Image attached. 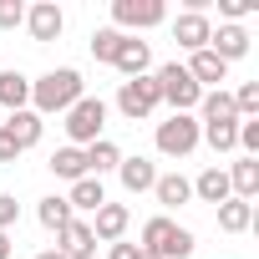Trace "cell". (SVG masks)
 <instances>
[{
	"label": "cell",
	"mask_w": 259,
	"mask_h": 259,
	"mask_svg": "<svg viewBox=\"0 0 259 259\" xmlns=\"http://www.w3.org/2000/svg\"><path fill=\"white\" fill-rule=\"evenodd\" d=\"M153 148H158L163 158H193V153L203 148L198 117H193V112H173L168 122H158V127H153Z\"/></svg>",
	"instance_id": "5b68a950"
},
{
	"label": "cell",
	"mask_w": 259,
	"mask_h": 259,
	"mask_svg": "<svg viewBox=\"0 0 259 259\" xmlns=\"http://www.w3.org/2000/svg\"><path fill=\"white\" fill-rule=\"evenodd\" d=\"M46 168H51L61 183H76V178H87V153H81V148H71V143H61V148L46 158Z\"/></svg>",
	"instance_id": "44dd1931"
},
{
	"label": "cell",
	"mask_w": 259,
	"mask_h": 259,
	"mask_svg": "<svg viewBox=\"0 0 259 259\" xmlns=\"http://www.w3.org/2000/svg\"><path fill=\"white\" fill-rule=\"evenodd\" d=\"M239 158H259V117L239 122Z\"/></svg>",
	"instance_id": "4dcf8cb0"
},
{
	"label": "cell",
	"mask_w": 259,
	"mask_h": 259,
	"mask_svg": "<svg viewBox=\"0 0 259 259\" xmlns=\"http://www.w3.org/2000/svg\"><path fill=\"white\" fill-rule=\"evenodd\" d=\"M87 153V173L92 178H102V173H117V163H122V148L112 143V138H97L92 148H81Z\"/></svg>",
	"instance_id": "cb8c5ba5"
},
{
	"label": "cell",
	"mask_w": 259,
	"mask_h": 259,
	"mask_svg": "<svg viewBox=\"0 0 259 259\" xmlns=\"http://www.w3.org/2000/svg\"><path fill=\"white\" fill-rule=\"evenodd\" d=\"M138 249H148V254H158V259H188V254L198 249V234L183 229V224L168 219V213H153V219L143 224V244H138Z\"/></svg>",
	"instance_id": "7a4b0ae2"
},
{
	"label": "cell",
	"mask_w": 259,
	"mask_h": 259,
	"mask_svg": "<svg viewBox=\"0 0 259 259\" xmlns=\"http://www.w3.org/2000/svg\"><path fill=\"white\" fill-rule=\"evenodd\" d=\"M224 173H229V193L234 198H244V203L259 198V158H234Z\"/></svg>",
	"instance_id": "d6986e66"
},
{
	"label": "cell",
	"mask_w": 259,
	"mask_h": 259,
	"mask_svg": "<svg viewBox=\"0 0 259 259\" xmlns=\"http://www.w3.org/2000/svg\"><path fill=\"white\" fill-rule=\"evenodd\" d=\"M61 133H66L71 148H92L97 138H107V102L87 92L71 112H61Z\"/></svg>",
	"instance_id": "3957f363"
},
{
	"label": "cell",
	"mask_w": 259,
	"mask_h": 259,
	"mask_svg": "<svg viewBox=\"0 0 259 259\" xmlns=\"http://www.w3.org/2000/svg\"><path fill=\"white\" fill-rule=\"evenodd\" d=\"M16 158H21V148H16V138L6 133V127H0V163H6V168H11Z\"/></svg>",
	"instance_id": "836d02e7"
},
{
	"label": "cell",
	"mask_w": 259,
	"mask_h": 259,
	"mask_svg": "<svg viewBox=\"0 0 259 259\" xmlns=\"http://www.w3.org/2000/svg\"><path fill=\"white\" fill-rule=\"evenodd\" d=\"M143 249L138 244H127V239H117V244H107V259H138Z\"/></svg>",
	"instance_id": "e575fe53"
},
{
	"label": "cell",
	"mask_w": 259,
	"mask_h": 259,
	"mask_svg": "<svg viewBox=\"0 0 259 259\" xmlns=\"http://www.w3.org/2000/svg\"><path fill=\"white\" fill-rule=\"evenodd\" d=\"M11 249H16V244H11V234H0V259H11Z\"/></svg>",
	"instance_id": "d590c367"
},
{
	"label": "cell",
	"mask_w": 259,
	"mask_h": 259,
	"mask_svg": "<svg viewBox=\"0 0 259 259\" xmlns=\"http://www.w3.org/2000/svg\"><path fill=\"white\" fill-rule=\"evenodd\" d=\"M158 107H163V97H158L153 71H148V76H133V81H117V112H122L127 122H148Z\"/></svg>",
	"instance_id": "8992f818"
},
{
	"label": "cell",
	"mask_w": 259,
	"mask_h": 259,
	"mask_svg": "<svg viewBox=\"0 0 259 259\" xmlns=\"http://www.w3.org/2000/svg\"><path fill=\"white\" fill-rule=\"evenodd\" d=\"M193 117H198V127H208V122H239V112H234V97H229L224 87H219V92H203Z\"/></svg>",
	"instance_id": "ffe728a7"
},
{
	"label": "cell",
	"mask_w": 259,
	"mask_h": 259,
	"mask_svg": "<svg viewBox=\"0 0 259 259\" xmlns=\"http://www.w3.org/2000/svg\"><path fill=\"white\" fill-rule=\"evenodd\" d=\"M117 183L127 188V193H153V183H158V163L153 158H127L122 153V163H117Z\"/></svg>",
	"instance_id": "4fadbf2b"
},
{
	"label": "cell",
	"mask_w": 259,
	"mask_h": 259,
	"mask_svg": "<svg viewBox=\"0 0 259 259\" xmlns=\"http://www.w3.org/2000/svg\"><path fill=\"white\" fill-rule=\"evenodd\" d=\"M198 138L213 153H239V122H208V127H198Z\"/></svg>",
	"instance_id": "4316f807"
},
{
	"label": "cell",
	"mask_w": 259,
	"mask_h": 259,
	"mask_svg": "<svg viewBox=\"0 0 259 259\" xmlns=\"http://www.w3.org/2000/svg\"><path fill=\"white\" fill-rule=\"evenodd\" d=\"M66 203H71V213H97L102 203H107V188H102V178H76L71 183V193H66Z\"/></svg>",
	"instance_id": "603a6c76"
},
{
	"label": "cell",
	"mask_w": 259,
	"mask_h": 259,
	"mask_svg": "<svg viewBox=\"0 0 259 259\" xmlns=\"http://www.w3.org/2000/svg\"><path fill=\"white\" fill-rule=\"evenodd\" d=\"M36 219H41V229H46V234H61L76 213H71L66 193H51V198H41V203H36Z\"/></svg>",
	"instance_id": "d4e9b609"
},
{
	"label": "cell",
	"mask_w": 259,
	"mask_h": 259,
	"mask_svg": "<svg viewBox=\"0 0 259 259\" xmlns=\"http://www.w3.org/2000/svg\"><path fill=\"white\" fill-rule=\"evenodd\" d=\"M183 66H188V76H193V81H198L203 92H219V87L229 81V61H219V56H213L208 46H203V51H193V56H188Z\"/></svg>",
	"instance_id": "2e32d148"
},
{
	"label": "cell",
	"mask_w": 259,
	"mask_h": 259,
	"mask_svg": "<svg viewBox=\"0 0 259 259\" xmlns=\"http://www.w3.org/2000/svg\"><path fill=\"white\" fill-rule=\"evenodd\" d=\"M81 97H87V81H81L76 66H51V71H41V76L31 81V112H36V117H61V112H71Z\"/></svg>",
	"instance_id": "6da1fadb"
},
{
	"label": "cell",
	"mask_w": 259,
	"mask_h": 259,
	"mask_svg": "<svg viewBox=\"0 0 259 259\" xmlns=\"http://www.w3.org/2000/svg\"><path fill=\"white\" fill-rule=\"evenodd\" d=\"M117 46H122V31H112V26H97V31H92V56H97L102 66H112Z\"/></svg>",
	"instance_id": "83f0119b"
},
{
	"label": "cell",
	"mask_w": 259,
	"mask_h": 259,
	"mask_svg": "<svg viewBox=\"0 0 259 259\" xmlns=\"http://www.w3.org/2000/svg\"><path fill=\"white\" fill-rule=\"evenodd\" d=\"M26 31H31L36 46L61 41V31H66V11L56 6V0H36V6H26Z\"/></svg>",
	"instance_id": "ba28073f"
},
{
	"label": "cell",
	"mask_w": 259,
	"mask_h": 259,
	"mask_svg": "<svg viewBox=\"0 0 259 259\" xmlns=\"http://www.w3.org/2000/svg\"><path fill=\"white\" fill-rule=\"evenodd\" d=\"M208 36H213V21H208V11H178L173 16V41H178V51H203L208 46Z\"/></svg>",
	"instance_id": "30bf717a"
},
{
	"label": "cell",
	"mask_w": 259,
	"mask_h": 259,
	"mask_svg": "<svg viewBox=\"0 0 259 259\" xmlns=\"http://www.w3.org/2000/svg\"><path fill=\"white\" fill-rule=\"evenodd\" d=\"M56 254H61V259H97L92 224H87V219H71V224L56 234Z\"/></svg>",
	"instance_id": "7c38bea8"
},
{
	"label": "cell",
	"mask_w": 259,
	"mask_h": 259,
	"mask_svg": "<svg viewBox=\"0 0 259 259\" xmlns=\"http://www.w3.org/2000/svg\"><path fill=\"white\" fill-rule=\"evenodd\" d=\"M219 229H224V234H249V229H254V203L224 198V203H219Z\"/></svg>",
	"instance_id": "484cf974"
},
{
	"label": "cell",
	"mask_w": 259,
	"mask_h": 259,
	"mask_svg": "<svg viewBox=\"0 0 259 259\" xmlns=\"http://www.w3.org/2000/svg\"><path fill=\"white\" fill-rule=\"evenodd\" d=\"M26 26V0H0V31Z\"/></svg>",
	"instance_id": "1f68e13d"
},
{
	"label": "cell",
	"mask_w": 259,
	"mask_h": 259,
	"mask_svg": "<svg viewBox=\"0 0 259 259\" xmlns=\"http://www.w3.org/2000/svg\"><path fill=\"white\" fill-rule=\"evenodd\" d=\"M112 66L122 71V81H133V76H148V71H153V46H148L143 36H122V46H117Z\"/></svg>",
	"instance_id": "8fae6325"
},
{
	"label": "cell",
	"mask_w": 259,
	"mask_h": 259,
	"mask_svg": "<svg viewBox=\"0 0 259 259\" xmlns=\"http://www.w3.org/2000/svg\"><path fill=\"white\" fill-rule=\"evenodd\" d=\"M193 198H198V203H213V208H219L224 198H234V193H229V173H224L219 163L203 168V173L193 178Z\"/></svg>",
	"instance_id": "7402d4cb"
},
{
	"label": "cell",
	"mask_w": 259,
	"mask_h": 259,
	"mask_svg": "<svg viewBox=\"0 0 259 259\" xmlns=\"http://www.w3.org/2000/svg\"><path fill=\"white\" fill-rule=\"evenodd\" d=\"M259 11V0H219V26H244V16Z\"/></svg>",
	"instance_id": "f1b7e54d"
},
{
	"label": "cell",
	"mask_w": 259,
	"mask_h": 259,
	"mask_svg": "<svg viewBox=\"0 0 259 259\" xmlns=\"http://www.w3.org/2000/svg\"><path fill=\"white\" fill-rule=\"evenodd\" d=\"M36 259H61V254H56V249H41V254H36Z\"/></svg>",
	"instance_id": "8d00e7d4"
},
{
	"label": "cell",
	"mask_w": 259,
	"mask_h": 259,
	"mask_svg": "<svg viewBox=\"0 0 259 259\" xmlns=\"http://www.w3.org/2000/svg\"><path fill=\"white\" fill-rule=\"evenodd\" d=\"M234 97V112H239V122L244 117H259V81H244L239 92H229Z\"/></svg>",
	"instance_id": "f546056e"
},
{
	"label": "cell",
	"mask_w": 259,
	"mask_h": 259,
	"mask_svg": "<svg viewBox=\"0 0 259 259\" xmlns=\"http://www.w3.org/2000/svg\"><path fill=\"white\" fill-rule=\"evenodd\" d=\"M249 46H254V41H249V31H244V26H213V36H208V51H213L219 61H229V66H234V61H244V56H249Z\"/></svg>",
	"instance_id": "9a60e30c"
},
{
	"label": "cell",
	"mask_w": 259,
	"mask_h": 259,
	"mask_svg": "<svg viewBox=\"0 0 259 259\" xmlns=\"http://www.w3.org/2000/svg\"><path fill=\"white\" fill-rule=\"evenodd\" d=\"M16 219H21L16 193H0V234H11V229H16Z\"/></svg>",
	"instance_id": "d6a6232c"
},
{
	"label": "cell",
	"mask_w": 259,
	"mask_h": 259,
	"mask_svg": "<svg viewBox=\"0 0 259 259\" xmlns=\"http://www.w3.org/2000/svg\"><path fill=\"white\" fill-rule=\"evenodd\" d=\"M87 224H92V239H97V244H117V239H127V229H133V208L107 198Z\"/></svg>",
	"instance_id": "9c48e42d"
},
{
	"label": "cell",
	"mask_w": 259,
	"mask_h": 259,
	"mask_svg": "<svg viewBox=\"0 0 259 259\" xmlns=\"http://www.w3.org/2000/svg\"><path fill=\"white\" fill-rule=\"evenodd\" d=\"M153 198H158V203H163V213L173 219V208L193 203V178H183V173H158V183H153Z\"/></svg>",
	"instance_id": "e0dca14e"
},
{
	"label": "cell",
	"mask_w": 259,
	"mask_h": 259,
	"mask_svg": "<svg viewBox=\"0 0 259 259\" xmlns=\"http://www.w3.org/2000/svg\"><path fill=\"white\" fill-rule=\"evenodd\" d=\"M0 127H6V133L16 138V148L26 153V148H36V143H41V133H46V117H36L31 107H21V112H6V117H0Z\"/></svg>",
	"instance_id": "5bb4252c"
},
{
	"label": "cell",
	"mask_w": 259,
	"mask_h": 259,
	"mask_svg": "<svg viewBox=\"0 0 259 259\" xmlns=\"http://www.w3.org/2000/svg\"><path fill=\"white\" fill-rule=\"evenodd\" d=\"M153 81H158L163 107H173V112H198L203 87L188 76V66H183V61H163V66H153Z\"/></svg>",
	"instance_id": "277c9868"
},
{
	"label": "cell",
	"mask_w": 259,
	"mask_h": 259,
	"mask_svg": "<svg viewBox=\"0 0 259 259\" xmlns=\"http://www.w3.org/2000/svg\"><path fill=\"white\" fill-rule=\"evenodd\" d=\"M138 259H158V254H148V249H143V254H138Z\"/></svg>",
	"instance_id": "74e56055"
},
{
	"label": "cell",
	"mask_w": 259,
	"mask_h": 259,
	"mask_svg": "<svg viewBox=\"0 0 259 259\" xmlns=\"http://www.w3.org/2000/svg\"><path fill=\"white\" fill-rule=\"evenodd\" d=\"M168 21V6L163 0H112V31L122 36H138V31H153Z\"/></svg>",
	"instance_id": "52a82bcc"
},
{
	"label": "cell",
	"mask_w": 259,
	"mask_h": 259,
	"mask_svg": "<svg viewBox=\"0 0 259 259\" xmlns=\"http://www.w3.org/2000/svg\"><path fill=\"white\" fill-rule=\"evenodd\" d=\"M21 107H31V76L16 66H0V117L21 112Z\"/></svg>",
	"instance_id": "ac0fdd59"
}]
</instances>
